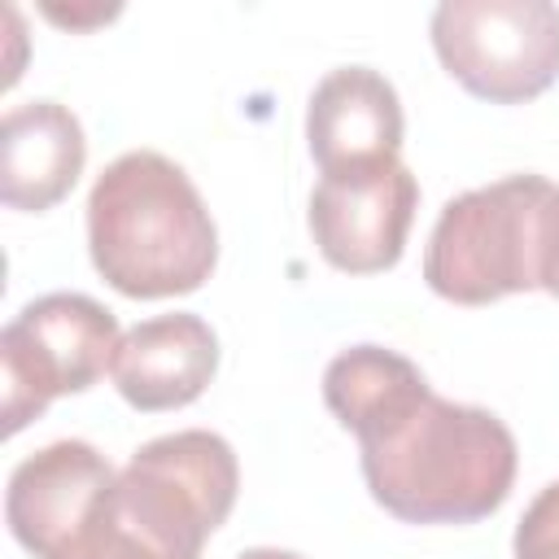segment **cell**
Segmentation results:
<instances>
[{"label":"cell","mask_w":559,"mask_h":559,"mask_svg":"<svg viewBox=\"0 0 559 559\" xmlns=\"http://www.w3.org/2000/svg\"><path fill=\"white\" fill-rule=\"evenodd\" d=\"M44 13H48L52 22H61V26H70V31H74V26H87V22H109L118 9H96V13H74V9H70V13H61V9H52V4H48Z\"/></svg>","instance_id":"cell-13"},{"label":"cell","mask_w":559,"mask_h":559,"mask_svg":"<svg viewBox=\"0 0 559 559\" xmlns=\"http://www.w3.org/2000/svg\"><path fill=\"white\" fill-rule=\"evenodd\" d=\"M450 79L489 105H520L559 83V4L441 0L428 22Z\"/></svg>","instance_id":"cell-6"},{"label":"cell","mask_w":559,"mask_h":559,"mask_svg":"<svg viewBox=\"0 0 559 559\" xmlns=\"http://www.w3.org/2000/svg\"><path fill=\"white\" fill-rule=\"evenodd\" d=\"M87 253L122 297H183L210 280L218 227L183 166L153 148H131L87 192Z\"/></svg>","instance_id":"cell-2"},{"label":"cell","mask_w":559,"mask_h":559,"mask_svg":"<svg viewBox=\"0 0 559 559\" xmlns=\"http://www.w3.org/2000/svg\"><path fill=\"white\" fill-rule=\"evenodd\" d=\"M118 319L87 293L26 301L0 332V419L4 437L39 419L57 397L92 389L118 354Z\"/></svg>","instance_id":"cell-5"},{"label":"cell","mask_w":559,"mask_h":559,"mask_svg":"<svg viewBox=\"0 0 559 559\" xmlns=\"http://www.w3.org/2000/svg\"><path fill=\"white\" fill-rule=\"evenodd\" d=\"M559 266V183L507 175L472 188L437 214L424 280L454 306H489L511 293L550 288Z\"/></svg>","instance_id":"cell-4"},{"label":"cell","mask_w":559,"mask_h":559,"mask_svg":"<svg viewBox=\"0 0 559 559\" xmlns=\"http://www.w3.org/2000/svg\"><path fill=\"white\" fill-rule=\"evenodd\" d=\"M240 493L236 450L205 428L144 441L57 559H201Z\"/></svg>","instance_id":"cell-3"},{"label":"cell","mask_w":559,"mask_h":559,"mask_svg":"<svg viewBox=\"0 0 559 559\" xmlns=\"http://www.w3.org/2000/svg\"><path fill=\"white\" fill-rule=\"evenodd\" d=\"M515 559H559V480H550L520 515Z\"/></svg>","instance_id":"cell-12"},{"label":"cell","mask_w":559,"mask_h":559,"mask_svg":"<svg viewBox=\"0 0 559 559\" xmlns=\"http://www.w3.org/2000/svg\"><path fill=\"white\" fill-rule=\"evenodd\" d=\"M550 297H559V271H555V280H550V288H546Z\"/></svg>","instance_id":"cell-15"},{"label":"cell","mask_w":559,"mask_h":559,"mask_svg":"<svg viewBox=\"0 0 559 559\" xmlns=\"http://www.w3.org/2000/svg\"><path fill=\"white\" fill-rule=\"evenodd\" d=\"M118 472L87 441H52L22 459L4 489V524L35 559H57L92 520Z\"/></svg>","instance_id":"cell-8"},{"label":"cell","mask_w":559,"mask_h":559,"mask_svg":"<svg viewBox=\"0 0 559 559\" xmlns=\"http://www.w3.org/2000/svg\"><path fill=\"white\" fill-rule=\"evenodd\" d=\"M323 402L358 437L371 498L406 524H476L515 485L511 428L485 406L437 397L397 349H341L323 371Z\"/></svg>","instance_id":"cell-1"},{"label":"cell","mask_w":559,"mask_h":559,"mask_svg":"<svg viewBox=\"0 0 559 559\" xmlns=\"http://www.w3.org/2000/svg\"><path fill=\"white\" fill-rule=\"evenodd\" d=\"M402 100L371 66H341L314 83L306 105V144L323 179L402 162Z\"/></svg>","instance_id":"cell-9"},{"label":"cell","mask_w":559,"mask_h":559,"mask_svg":"<svg viewBox=\"0 0 559 559\" xmlns=\"http://www.w3.org/2000/svg\"><path fill=\"white\" fill-rule=\"evenodd\" d=\"M218 371V336L201 314L175 310L122 332L114 354V389L135 411H179L197 402Z\"/></svg>","instance_id":"cell-10"},{"label":"cell","mask_w":559,"mask_h":559,"mask_svg":"<svg viewBox=\"0 0 559 559\" xmlns=\"http://www.w3.org/2000/svg\"><path fill=\"white\" fill-rule=\"evenodd\" d=\"M87 162L83 122L57 100H31L0 122V201L44 214L70 197Z\"/></svg>","instance_id":"cell-11"},{"label":"cell","mask_w":559,"mask_h":559,"mask_svg":"<svg viewBox=\"0 0 559 559\" xmlns=\"http://www.w3.org/2000/svg\"><path fill=\"white\" fill-rule=\"evenodd\" d=\"M415 210L419 183L402 162H393L362 175L319 179L306 223L328 266L345 275H376L397 266Z\"/></svg>","instance_id":"cell-7"},{"label":"cell","mask_w":559,"mask_h":559,"mask_svg":"<svg viewBox=\"0 0 559 559\" xmlns=\"http://www.w3.org/2000/svg\"><path fill=\"white\" fill-rule=\"evenodd\" d=\"M236 559H306V555L280 550V546H253V550H245V555H236Z\"/></svg>","instance_id":"cell-14"}]
</instances>
